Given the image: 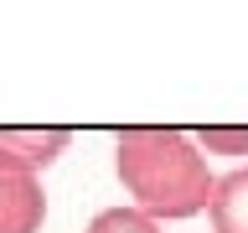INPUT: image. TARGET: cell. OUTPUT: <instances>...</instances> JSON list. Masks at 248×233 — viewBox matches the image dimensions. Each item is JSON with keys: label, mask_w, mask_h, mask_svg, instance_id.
Instances as JSON below:
<instances>
[{"label": "cell", "mask_w": 248, "mask_h": 233, "mask_svg": "<svg viewBox=\"0 0 248 233\" xmlns=\"http://www.w3.org/2000/svg\"><path fill=\"white\" fill-rule=\"evenodd\" d=\"M114 171H119V186L129 192V207L155 223L207 213L217 186L207 155L181 130H124L114 145Z\"/></svg>", "instance_id": "obj_1"}, {"label": "cell", "mask_w": 248, "mask_h": 233, "mask_svg": "<svg viewBox=\"0 0 248 233\" xmlns=\"http://www.w3.org/2000/svg\"><path fill=\"white\" fill-rule=\"evenodd\" d=\"M42 223H46L42 171L0 150V233H42Z\"/></svg>", "instance_id": "obj_2"}, {"label": "cell", "mask_w": 248, "mask_h": 233, "mask_svg": "<svg viewBox=\"0 0 248 233\" xmlns=\"http://www.w3.org/2000/svg\"><path fill=\"white\" fill-rule=\"evenodd\" d=\"M207 217H212V233H248V166H232L228 176H217Z\"/></svg>", "instance_id": "obj_3"}, {"label": "cell", "mask_w": 248, "mask_h": 233, "mask_svg": "<svg viewBox=\"0 0 248 233\" xmlns=\"http://www.w3.org/2000/svg\"><path fill=\"white\" fill-rule=\"evenodd\" d=\"M0 150H11L16 161L42 171L67 150V130H0Z\"/></svg>", "instance_id": "obj_4"}, {"label": "cell", "mask_w": 248, "mask_h": 233, "mask_svg": "<svg viewBox=\"0 0 248 233\" xmlns=\"http://www.w3.org/2000/svg\"><path fill=\"white\" fill-rule=\"evenodd\" d=\"M88 233H160V223L135 207H104V213L88 223Z\"/></svg>", "instance_id": "obj_5"}, {"label": "cell", "mask_w": 248, "mask_h": 233, "mask_svg": "<svg viewBox=\"0 0 248 233\" xmlns=\"http://www.w3.org/2000/svg\"><path fill=\"white\" fill-rule=\"evenodd\" d=\"M197 150L207 155H248V130H228V124H212L197 135Z\"/></svg>", "instance_id": "obj_6"}]
</instances>
